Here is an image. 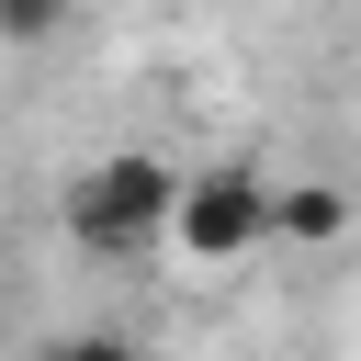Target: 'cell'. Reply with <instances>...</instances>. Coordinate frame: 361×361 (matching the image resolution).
<instances>
[{"mask_svg": "<svg viewBox=\"0 0 361 361\" xmlns=\"http://www.w3.org/2000/svg\"><path fill=\"white\" fill-rule=\"evenodd\" d=\"M158 248H180L192 271H237V259H259V248H271V169H248V158L180 169V192H169V237H158Z\"/></svg>", "mask_w": 361, "mask_h": 361, "instance_id": "2", "label": "cell"}, {"mask_svg": "<svg viewBox=\"0 0 361 361\" xmlns=\"http://www.w3.org/2000/svg\"><path fill=\"white\" fill-rule=\"evenodd\" d=\"M79 0H0V45H56Z\"/></svg>", "mask_w": 361, "mask_h": 361, "instance_id": "4", "label": "cell"}, {"mask_svg": "<svg viewBox=\"0 0 361 361\" xmlns=\"http://www.w3.org/2000/svg\"><path fill=\"white\" fill-rule=\"evenodd\" d=\"M45 361H147V350H135V338H56Z\"/></svg>", "mask_w": 361, "mask_h": 361, "instance_id": "5", "label": "cell"}, {"mask_svg": "<svg viewBox=\"0 0 361 361\" xmlns=\"http://www.w3.org/2000/svg\"><path fill=\"white\" fill-rule=\"evenodd\" d=\"M169 192H180L169 158L113 147V158H90V169L68 180V237H79L90 259H147V248L169 237Z\"/></svg>", "mask_w": 361, "mask_h": 361, "instance_id": "1", "label": "cell"}, {"mask_svg": "<svg viewBox=\"0 0 361 361\" xmlns=\"http://www.w3.org/2000/svg\"><path fill=\"white\" fill-rule=\"evenodd\" d=\"M350 192L338 180H271V248H338L350 237Z\"/></svg>", "mask_w": 361, "mask_h": 361, "instance_id": "3", "label": "cell"}]
</instances>
